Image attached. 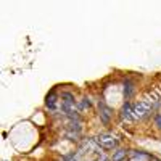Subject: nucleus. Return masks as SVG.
<instances>
[{
	"label": "nucleus",
	"instance_id": "9d476101",
	"mask_svg": "<svg viewBox=\"0 0 161 161\" xmlns=\"http://www.w3.org/2000/svg\"><path fill=\"white\" fill-rule=\"evenodd\" d=\"M89 106H90L89 98H84V100H82V105H80V108H89Z\"/></svg>",
	"mask_w": 161,
	"mask_h": 161
},
{
	"label": "nucleus",
	"instance_id": "f03ea898",
	"mask_svg": "<svg viewBox=\"0 0 161 161\" xmlns=\"http://www.w3.org/2000/svg\"><path fill=\"white\" fill-rule=\"evenodd\" d=\"M95 143L98 147H102V148H105V150H111L118 145V139H114L113 136H110V134H100V136L95 139Z\"/></svg>",
	"mask_w": 161,
	"mask_h": 161
},
{
	"label": "nucleus",
	"instance_id": "9b49d317",
	"mask_svg": "<svg viewBox=\"0 0 161 161\" xmlns=\"http://www.w3.org/2000/svg\"><path fill=\"white\" fill-rule=\"evenodd\" d=\"M63 161H77L74 158V155H68V156H63Z\"/></svg>",
	"mask_w": 161,
	"mask_h": 161
},
{
	"label": "nucleus",
	"instance_id": "ddd939ff",
	"mask_svg": "<svg viewBox=\"0 0 161 161\" xmlns=\"http://www.w3.org/2000/svg\"><path fill=\"white\" fill-rule=\"evenodd\" d=\"M155 161H159V159H155Z\"/></svg>",
	"mask_w": 161,
	"mask_h": 161
},
{
	"label": "nucleus",
	"instance_id": "7ed1b4c3",
	"mask_svg": "<svg viewBox=\"0 0 161 161\" xmlns=\"http://www.w3.org/2000/svg\"><path fill=\"white\" fill-rule=\"evenodd\" d=\"M98 111H100L98 114H100L102 123H103V124H108V123H110V118H111V114H113L111 110H110L103 102H100V103H98Z\"/></svg>",
	"mask_w": 161,
	"mask_h": 161
},
{
	"label": "nucleus",
	"instance_id": "6e6552de",
	"mask_svg": "<svg viewBox=\"0 0 161 161\" xmlns=\"http://www.w3.org/2000/svg\"><path fill=\"white\" fill-rule=\"evenodd\" d=\"M126 158V150H118L114 155H113V159L111 161H123Z\"/></svg>",
	"mask_w": 161,
	"mask_h": 161
},
{
	"label": "nucleus",
	"instance_id": "0eeeda50",
	"mask_svg": "<svg viewBox=\"0 0 161 161\" xmlns=\"http://www.w3.org/2000/svg\"><path fill=\"white\" fill-rule=\"evenodd\" d=\"M61 98H63V103H68V105H73L74 106V95L69 92H61Z\"/></svg>",
	"mask_w": 161,
	"mask_h": 161
},
{
	"label": "nucleus",
	"instance_id": "f257e3e1",
	"mask_svg": "<svg viewBox=\"0 0 161 161\" xmlns=\"http://www.w3.org/2000/svg\"><path fill=\"white\" fill-rule=\"evenodd\" d=\"M148 113H150V102H147V100L137 102L136 105L132 106L134 119H142V118H145Z\"/></svg>",
	"mask_w": 161,
	"mask_h": 161
},
{
	"label": "nucleus",
	"instance_id": "20e7f679",
	"mask_svg": "<svg viewBox=\"0 0 161 161\" xmlns=\"http://www.w3.org/2000/svg\"><path fill=\"white\" fill-rule=\"evenodd\" d=\"M57 93H55V89H53V90H50L48 93H47V97H45V106H47V108L48 110H57Z\"/></svg>",
	"mask_w": 161,
	"mask_h": 161
},
{
	"label": "nucleus",
	"instance_id": "39448f33",
	"mask_svg": "<svg viewBox=\"0 0 161 161\" xmlns=\"http://www.w3.org/2000/svg\"><path fill=\"white\" fill-rule=\"evenodd\" d=\"M121 118L126 119V121H132L134 119V114H132V105L129 102H126L121 108Z\"/></svg>",
	"mask_w": 161,
	"mask_h": 161
},
{
	"label": "nucleus",
	"instance_id": "423d86ee",
	"mask_svg": "<svg viewBox=\"0 0 161 161\" xmlns=\"http://www.w3.org/2000/svg\"><path fill=\"white\" fill-rule=\"evenodd\" d=\"M132 93H134V82L130 77H126L124 79V98H126V102L132 97Z\"/></svg>",
	"mask_w": 161,
	"mask_h": 161
},
{
	"label": "nucleus",
	"instance_id": "1a4fd4ad",
	"mask_svg": "<svg viewBox=\"0 0 161 161\" xmlns=\"http://www.w3.org/2000/svg\"><path fill=\"white\" fill-rule=\"evenodd\" d=\"M155 124L161 129V113H159V114H156V118H155Z\"/></svg>",
	"mask_w": 161,
	"mask_h": 161
},
{
	"label": "nucleus",
	"instance_id": "f8f14e48",
	"mask_svg": "<svg viewBox=\"0 0 161 161\" xmlns=\"http://www.w3.org/2000/svg\"><path fill=\"white\" fill-rule=\"evenodd\" d=\"M103 161H108V159H103Z\"/></svg>",
	"mask_w": 161,
	"mask_h": 161
}]
</instances>
